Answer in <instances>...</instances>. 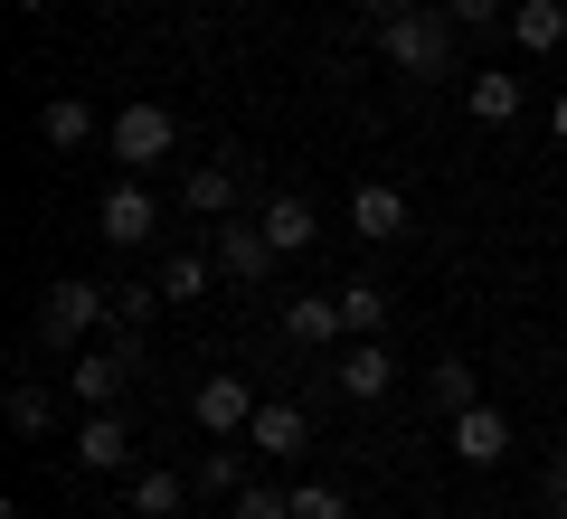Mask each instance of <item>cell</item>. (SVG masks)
Wrapping results in <instances>:
<instances>
[{"instance_id": "8992f818", "label": "cell", "mask_w": 567, "mask_h": 519, "mask_svg": "<svg viewBox=\"0 0 567 519\" xmlns=\"http://www.w3.org/2000/svg\"><path fill=\"white\" fill-rule=\"evenodd\" d=\"M133 387V350H66V397L76 406H123Z\"/></svg>"}, {"instance_id": "d6a6232c", "label": "cell", "mask_w": 567, "mask_h": 519, "mask_svg": "<svg viewBox=\"0 0 567 519\" xmlns=\"http://www.w3.org/2000/svg\"><path fill=\"white\" fill-rule=\"evenodd\" d=\"M142 10H162V0H142Z\"/></svg>"}, {"instance_id": "2e32d148", "label": "cell", "mask_w": 567, "mask_h": 519, "mask_svg": "<svg viewBox=\"0 0 567 519\" xmlns=\"http://www.w3.org/2000/svg\"><path fill=\"white\" fill-rule=\"evenodd\" d=\"M464 114L473 123H520V76H511V66H483V76L464 85Z\"/></svg>"}, {"instance_id": "1f68e13d", "label": "cell", "mask_w": 567, "mask_h": 519, "mask_svg": "<svg viewBox=\"0 0 567 519\" xmlns=\"http://www.w3.org/2000/svg\"><path fill=\"white\" fill-rule=\"evenodd\" d=\"M454 519H483V510H454Z\"/></svg>"}, {"instance_id": "277c9868", "label": "cell", "mask_w": 567, "mask_h": 519, "mask_svg": "<svg viewBox=\"0 0 567 519\" xmlns=\"http://www.w3.org/2000/svg\"><path fill=\"white\" fill-rule=\"evenodd\" d=\"M95 237L114 246V256H142V246L162 237V199H152V189H104V208H95Z\"/></svg>"}, {"instance_id": "5bb4252c", "label": "cell", "mask_w": 567, "mask_h": 519, "mask_svg": "<svg viewBox=\"0 0 567 519\" xmlns=\"http://www.w3.org/2000/svg\"><path fill=\"white\" fill-rule=\"evenodd\" d=\"M511 39H520L529 58H558L567 48V0H511Z\"/></svg>"}, {"instance_id": "7a4b0ae2", "label": "cell", "mask_w": 567, "mask_h": 519, "mask_svg": "<svg viewBox=\"0 0 567 519\" xmlns=\"http://www.w3.org/2000/svg\"><path fill=\"white\" fill-rule=\"evenodd\" d=\"M104 321H114V293H95V283H76V274H58L39 293V340L48 350H85Z\"/></svg>"}, {"instance_id": "ba28073f", "label": "cell", "mask_w": 567, "mask_h": 519, "mask_svg": "<svg viewBox=\"0 0 567 519\" xmlns=\"http://www.w3.org/2000/svg\"><path fill=\"white\" fill-rule=\"evenodd\" d=\"M256 387L246 378H199V397H189V416H199V435H246L256 425Z\"/></svg>"}, {"instance_id": "ac0fdd59", "label": "cell", "mask_w": 567, "mask_h": 519, "mask_svg": "<svg viewBox=\"0 0 567 519\" xmlns=\"http://www.w3.org/2000/svg\"><path fill=\"white\" fill-rule=\"evenodd\" d=\"M189 481L181 473H133V491H123V519H181Z\"/></svg>"}, {"instance_id": "7c38bea8", "label": "cell", "mask_w": 567, "mask_h": 519, "mask_svg": "<svg viewBox=\"0 0 567 519\" xmlns=\"http://www.w3.org/2000/svg\"><path fill=\"white\" fill-rule=\"evenodd\" d=\"M303 444H312V416H303L293 397H265V406H256V425H246V454H284V463H293Z\"/></svg>"}, {"instance_id": "7402d4cb", "label": "cell", "mask_w": 567, "mask_h": 519, "mask_svg": "<svg viewBox=\"0 0 567 519\" xmlns=\"http://www.w3.org/2000/svg\"><path fill=\"white\" fill-rule=\"evenodd\" d=\"M341 321H350V340H379L388 293H379V283H350V293H341Z\"/></svg>"}, {"instance_id": "f546056e", "label": "cell", "mask_w": 567, "mask_h": 519, "mask_svg": "<svg viewBox=\"0 0 567 519\" xmlns=\"http://www.w3.org/2000/svg\"><path fill=\"white\" fill-rule=\"evenodd\" d=\"M548 133H558V142H567V95H558V104H548Z\"/></svg>"}, {"instance_id": "44dd1931", "label": "cell", "mask_w": 567, "mask_h": 519, "mask_svg": "<svg viewBox=\"0 0 567 519\" xmlns=\"http://www.w3.org/2000/svg\"><path fill=\"white\" fill-rule=\"evenodd\" d=\"M48 425H58V397H48L39 378H10V435H29V444H39Z\"/></svg>"}, {"instance_id": "9a60e30c", "label": "cell", "mask_w": 567, "mask_h": 519, "mask_svg": "<svg viewBox=\"0 0 567 519\" xmlns=\"http://www.w3.org/2000/svg\"><path fill=\"white\" fill-rule=\"evenodd\" d=\"M181 208H189V218H208V227L237 218V170H227V160H199V170L181 180Z\"/></svg>"}, {"instance_id": "484cf974", "label": "cell", "mask_w": 567, "mask_h": 519, "mask_svg": "<svg viewBox=\"0 0 567 519\" xmlns=\"http://www.w3.org/2000/svg\"><path fill=\"white\" fill-rule=\"evenodd\" d=\"M293 519H350V500L331 491V481H303V491H293Z\"/></svg>"}, {"instance_id": "52a82bcc", "label": "cell", "mask_w": 567, "mask_h": 519, "mask_svg": "<svg viewBox=\"0 0 567 519\" xmlns=\"http://www.w3.org/2000/svg\"><path fill=\"white\" fill-rule=\"evenodd\" d=\"M76 463H85V473H133V425H123V406H85Z\"/></svg>"}, {"instance_id": "d4e9b609", "label": "cell", "mask_w": 567, "mask_h": 519, "mask_svg": "<svg viewBox=\"0 0 567 519\" xmlns=\"http://www.w3.org/2000/svg\"><path fill=\"white\" fill-rule=\"evenodd\" d=\"M473 397H483V387H473V369H464V360H435V406H445V416H464Z\"/></svg>"}, {"instance_id": "603a6c76", "label": "cell", "mask_w": 567, "mask_h": 519, "mask_svg": "<svg viewBox=\"0 0 567 519\" xmlns=\"http://www.w3.org/2000/svg\"><path fill=\"white\" fill-rule=\"evenodd\" d=\"M208 264H218V256H171L162 264V302H199L208 293Z\"/></svg>"}, {"instance_id": "3957f363", "label": "cell", "mask_w": 567, "mask_h": 519, "mask_svg": "<svg viewBox=\"0 0 567 519\" xmlns=\"http://www.w3.org/2000/svg\"><path fill=\"white\" fill-rule=\"evenodd\" d=\"M104 142H114L123 170H162L171 142H181V123H171V104H123V114L104 123Z\"/></svg>"}, {"instance_id": "5b68a950", "label": "cell", "mask_w": 567, "mask_h": 519, "mask_svg": "<svg viewBox=\"0 0 567 519\" xmlns=\"http://www.w3.org/2000/svg\"><path fill=\"white\" fill-rule=\"evenodd\" d=\"M445 444H454V463L492 473V463H511V416H502V406H483V397H473L464 416H445Z\"/></svg>"}, {"instance_id": "d6986e66", "label": "cell", "mask_w": 567, "mask_h": 519, "mask_svg": "<svg viewBox=\"0 0 567 519\" xmlns=\"http://www.w3.org/2000/svg\"><path fill=\"white\" fill-rule=\"evenodd\" d=\"M256 227L275 237V256H303V246L322 237V218H312V199H275V208H265Z\"/></svg>"}, {"instance_id": "8fae6325", "label": "cell", "mask_w": 567, "mask_h": 519, "mask_svg": "<svg viewBox=\"0 0 567 519\" xmlns=\"http://www.w3.org/2000/svg\"><path fill=\"white\" fill-rule=\"evenodd\" d=\"M350 227H360V246L406 237V189L398 180H360V189H350Z\"/></svg>"}, {"instance_id": "83f0119b", "label": "cell", "mask_w": 567, "mask_h": 519, "mask_svg": "<svg viewBox=\"0 0 567 519\" xmlns=\"http://www.w3.org/2000/svg\"><path fill=\"white\" fill-rule=\"evenodd\" d=\"M406 10H425V0H360V20H369V29H388V20H406Z\"/></svg>"}, {"instance_id": "4316f807", "label": "cell", "mask_w": 567, "mask_h": 519, "mask_svg": "<svg viewBox=\"0 0 567 519\" xmlns=\"http://www.w3.org/2000/svg\"><path fill=\"white\" fill-rule=\"evenodd\" d=\"M454 10V29H502L511 20V0H445Z\"/></svg>"}, {"instance_id": "f1b7e54d", "label": "cell", "mask_w": 567, "mask_h": 519, "mask_svg": "<svg viewBox=\"0 0 567 519\" xmlns=\"http://www.w3.org/2000/svg\"><path fill=\"white\" fill-rule=\"evenodd\" d=\"M548 519H567V454L548 463Z\"/></svg>"}, {"instance_id": "ffe728a7", "label": "cell", "mask_w": 567, "mask_h": 519, "mask_svg": "<svg viewBox=\"0 0 567 519\" xmlns=\"http://www.w3.org/2000/svg\"><path fill=\"white\" fill-rule=\"evenodd\" d=\"M189 481H199V491H218V500H237V491H246V454H237L227 435H208V454H199V473H189Z\"/></svg>"}, {"instance_id": "4fadbf2b", "label": "cell", "mask_w": 567, "mask_h": 519, "mask_svg": "<svg viewBox=\"0 0 567 519\" xmlns=\"http://www.w3.org/2000/svg\"><path fill=\"white\" fill-rule=\"evenodd\" d=\"M331 387H341V397H360V406H379L388 387H398V360H388L379 340H350L341 369H331Z\"/></svg>"}, {"instance_id": "30bf717a", "label": "cell", "mask_w": 567, "mask_h": 519, "mask_svg": "<svg viewBox=\"0 0 567 519\" xmlns=\"http://www.w3.org/2000/svg\"><path fill=\"white\" fill-rule=\"evenodd\" d=\"M208 256H218L227 283H265L275 274V237H265V227H237V218H218V246H208Z\"/></svg>"}, {"instance_id": "6da1fadb", "label": "cell", "mask_w": 567, "mask_h": 519, "mask_svg": "<svg viewBox=\"0 0 567 519\" xmlns=\"http://www.w3.org/2000/svg\"><path fill=\"white\" fill-rule=\"evenodd\" d=\"M454 39H464V29H454V10H435V0H425V10H406V20L379 29V58L398 66V76H445V66H454Z\"/></svg>"}, {"instance_id": "e0dca14e", "label": "cell", "mask_w": 567, "mask_h": 519, "mask_svg": "<svg viewBox=\"0 0 567 519\" xmlns=\"http://www.w3.org/2000/svg\"><path fill=\"white\" fill-rule=\"evenodd\" d=\"M39 142L48 152H85V142H95V114H85L76 95H48L39 104Z\"/></svg>"}, {"instance_id": "cb8c5ba5", "label": "cell", "mask_w": 567, "mask_h": 519, "mask_svg": "<svg viewBox=\"0 0 567 519\" xmlns=\"http://www.w3.org/2000/svg\"><path fill=\"white\" fill-rule=\"evenodd\" d=\"M227 519H293V491H275V481H246V491L227 500Z\"/></svg>"}, {"instance_id": "4dcf8cb0", "label": "cell", "mask_w": 567, "mask_h": 519, "mask_svg": "<svg viewBox=\"0 0 567 519\" xmlns=\"http://www.w3.org/2000/svg\"><path fill=\"white\" fill-rule=\"evenodd\" d=\"M10 10H20V20H39V10H48V0H10Z\"/></svg>"}, {"instance_id": "9c48e42d", "label": "cell", "mask_w": 567, "mask_h": 519, "mask_svg": "<svg viewBox=\"0 0 567 519\" xmlns=\"http://www.w3.org/2000/svg\"><path fill=\"white\" fill-rule=\"evenodd\" d=\"M284 340H293V350H331V340H350L341 293H284Z\"/></svg>"}]
</instances>
